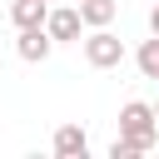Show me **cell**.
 Masks as SVG:
<instances>
[{"label": "cell", "instance_id": "1", "mask_svg": "<svg viewBox=\"0 0 159 159\" xmlns=\"http://www.w3.org/2000/svg\"><path fill=\"white\" fill-rule=\"evenodd\" d=\"M119 139H124L134 154H149V149L159 144V119H154V104L129 99V104L119 109Z\"/></svg>", "mask_w": 159, "mask_h": 159}, {"label": "cell", "instance_id": "2", "mask_svg": "<svg viewBox=\"0 0 159 159\" xmlns=\"http://www.w3.org/2000/svg\"><path fill=\"white\" fill-rule=\"evenodd\" d=\"M84 60H89L94 70H119V65H124V40L109 35V25H99V30L84 35Z\"/></svg>", "mask_w": 159, "mask_h": 159}, {"label": "cell", "instance_id": "3", "mask_svg": "<svg viewBox=\"0 0 159 159\" xmlns=\"http://www.w3.org/2000/svg\"><path fill=\"white\" fill-rule=\"evenodd\" d=\"M50 50H55V40L45 35V25H30V30H20V35H15V55H20L25 65H45V60H50Z\"/></svg>", "mask_w": 159, "mask_h": 159}, {"label": "cell", "instance_id": "4", "mask_svg": "<svg viewBox=\"0 0 159 159\" xmlns=\"http://www.w3.org/2000/svg\"><path fill=\"white\" fill-rule=\"evenodd\" d=\"M80 30H84V20H80V10H75V5H65V10H50V15H45V35H50L55 45L80 40Z\"/></svg>", "mask_w": 159, "mask_h": 159}, {"label": "cell", "instance_id": "5", "mask_svg": "<svg viewBox=\"0 0 159 159\" xmlns=\"http://www.w3.org/2000/svg\"><path fill=\"white\" fill-rule=\"evenodd\" d=\"M50 149H55L60 159H84V154H89V134H84V124H60L55 139H50Z\"/></svg>", "mask_w": 159, "mask_h": 159}, {"label": "cell", "instance_id": "6", "mask_svg": "<svg viewBox=\"0 0 159 159\" xmlns=\"http://www.w3.org/2000/svg\"><path fill=\"white\" fill-rule=\"evenodd\" d=\"M75 10H80V20H84L89 30H99V25H109V20L119 15V0H80Z\"/></svg>", "mask_w": 159, "mask_h": 159}, {"label": "cell", "instance_id": "7", "mask_svg": "<svg viewBox=\"0 0 159 159\" xmlns=\"http://www.w3.org/2000/svg\"><path fill=\"white\" fill-rule=\"evenodd\" d=\"M45 15H50V5H45V0H15V5H10V20H15V30L45 25Z\"/></svg>", "mask_w": 159, "mask_h": 159}, {"label": "cell", "instance_id": "8", "mask_svg": "<svg viewBox=\"0 0 159 159\" xmlns=\"http://www.w3.org/2000/svg\"><path fill=\"white\" fill-rule=\"evenodd\" d=\"M134 65H139L144 80H159V35H149V40L134 50Z\"/></svg>", "mask_w": 159, "mask_h": 159}, {"label": "cell", "instance_id": "9", "mask_svg": "<svg viewBox=\"0 0 159 159\" xmlns=\"http://www.w3.org/2000/svg\"><path fill=\"white\" fill-rule=\"evenodd\" d=\"M109 159H139V154H134V149H129V144L114 134V144H109Z\"/></svg>", "mask_w": 159, "mask_h": 159}, {"label": "cell", "instance_id": "10", "mask_svg": "<svg viewBox=\"0 0 159 159\" xmlns=\"http://www.w3.org/2000/svg\"><path fill=\"white\" fill-rule=\"evenodd\" d=\"M149 35H159V5L149 10Z\"/></svg>", "mask_w": 159, "mask_h": 159}, {"label": "cell", "instance_id": "11", "mask_svg": "<svg viewBox=\"0 0 159 159\" xmlns=\"http://www.w3.org/2000/svg\"><path fill=\"white\" fill-rule=\"evenodd\" d=\"M0 75H5V60H0Z\"/></svg>", "mask_w": 159, "mask_h": 159}, {"label": "cell", "instance_id": "12", "mask_svg": "<svg viewBox=\"0 0 159 159\" xmlns=\"http://www.w3.org/2000/svg\"><path fill=\"white\" fill-rule=\"evenodd\" d=\"M154 119H159V104H154Z\"/></svg>", "mask_w": 159, "mask_h": 159}]
</instances>
